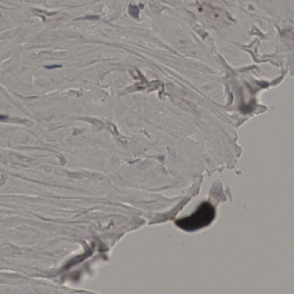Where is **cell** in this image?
I'll return each instance as SVG.
<instances>
[{"label":"cell","mask_w":294,"mask_h":294,"mask_svg":"<svg viewBox=\"0 0 294 294\" xmlns=\"http://www.w3.org/2000/svg\"><path fill=\"white\" fill-rule=\"evenodd\" d=\"M215 217L216 210L211 203L203 202L191 215L177 220L175 223L183 230L192 232L209 225Z\"/></svg>","instance_id":"cell-1"},{"label":"cell","mask_w":294,"mask_h":294,"mask_svg":"<svg viewBox=\"0 0 294 294\" xmlns=\"http://www.w3.org/2000/svg\"><path fill=\"white\" fill-rule=\"evenodd\" d=\"M139 9L138 7L134 5L130 4L128 7V13L131 16L135 19H137L139 16Z\"/></svg>","instance_id":"cell-2"},{"label":"cell","mask_w":294,"mask_h":294,"mask_svg":"<svg viewBox=\"0 0 294 294\" xmlns=\"http://www.w3.org/2000/svg\"><path fill=\"white\" fill-rule=\"evenodd\" d=\"M99 19V17L98 16H87L85 17L84 18H82V19H86V20H97Z\"/></svg>","instance_id":"cell-3"},{"label":"cell","mask_w":294,"mask_h":294,"mask_svg":"<svg viewBox=\"0 0 294 294\" xmlns=\"http://www.w3.org/2000/svg\"><path fill=\"white\" fill-rule=\"evenodd\" d=\"M61 65H50V66H46V68H48V69H53V68H58V67H60Z\"/></svg>","instance_id":"cell-4"},{"label":"cell","mask_w":294,"mask_h":294,"mask_svg":"<svg viewBox=\"0 0 294 294\" xmlns=\"http://www.w3.org/2000/svg\"><path fill=\"white\" fill-rule=\"evenodd\" d=\"M7 117L6 116H4V115H0V121H2V120H4L5 119H7Z\"/></svg>","instance_id":"cell-5"}]
</instances>
